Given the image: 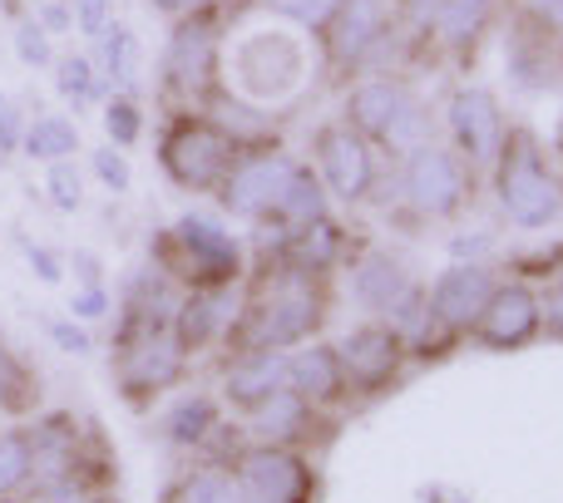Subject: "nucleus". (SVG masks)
Returning a JSON list of instances; mask_svg holds the SVG:
<instances>
[{
    "label": "nucleus",
    "instance_id": "nucleus-1",
    "mask_svg": "<svg viewBox=\"0 0 563 503\" xmlns=\"http://www.w3.org/2000/svg\"><path fill=\"white\" fill-rule=\"evenodd\" d=\"M321 281L327 277H311V271L287 267L277 257L243 297V311H238L228 340L238 350H297L317 340V331L327 326V287Z\"/></svg>",
    "mask_w": 563,
    "mask_h": 503
},
{
    "label": "nucleus",
    "instance_id": "nucleus-2",
    "mask_svg": "<svg viewBox=\"0 0 563 503\" xmlns=\"http://www.w3.org/2000/svg\"><path fill=\"white\" fill-rule=\"evenodd\" d=\"M154 267L184 291H223L243 281L247 247L228 233L223 217L184 213L154 237Z\"/></svg>",
    "mask_w": 563,
    "mask_h": 503
},
{
    "label": "nucleus",
    "instance_id": "nucleus-3",
    "mask_svg": "<svg viewBox=\"0 0 563 503\" xmlns=\"http://www.w3.org/2000/svg\"><path fill=\"white\" fill-rule=\"evenodd\" d=\"M188 370L184 346L174 340L164 316L124 311L114 331V385L134 405H154L164 390H174Z\"/></svg>",
    "mask_w": 563,
    "mask_h": 503
},
{
    "label": "nucleus",
    "instance_id": "nucleus-4",
    "mask_svg": "<svg viewBox=\"0 0 563 503\" xmlns=\"http://www.w3.org/2000/svg\"><path fill=\"white\" fill-rule=\"evenodd\" d=\"M238 164V144L223 124L213 119H174L158 138V168L168 174V183L184 188V193H218L223 178Z\"/></svg>",
    "mask_w": 563,
    "mask_h": 503
},
{
    "label": "nucleus",
    "instance_id": "nucleus-5",
    "mask_svg": "<svg viewBox=\"0 0 563 503\" xmlns=\"http://www.w3.org/2000/svg\"><path fill=\"white\" fill-rule=\"evenodd\" d=\"M495 188H499V203H505V217L519 233H539V227L563 217V193L529 134H505Z\"/></svg>",
    "mask_w": 563,
    "mask_h": 503
},
{
    "label": "nucleus",
    "instance_id": "nucleus-6",
    "mask_svg": "<svg viewBox=\"0 0 563 503\" xmlns=\"http://www.w3.org/2000/svg\"><path fill=\"white\" fill-rule=\"evenodd\" d=\"M307 75V55H301L297 35L287 30H253L238 40L233 49V85L243 89V99H287Z\"/></svg>",
    "mask_w": 563,
    "mask_h": 503
},
{
    "label": "nucleus",
    "instance_id": "nucleus-7",
    "mask_svg": "<svg viewBox=\"0 0 563 503\" xmlns=\"http://www.w3.org/2000/svg\"><path fill=\"white\" fill-rule=\"evenodd\" d=\"M243 503H311L317 494V474H311L307 455L287 445H253L233 459Z\"/></svg>",
    "mask_w": 563,
    "mask_h": 503
},
{
    "label": "nucleus",
    "instance_id": "nucleus-8",
    "mask_svg": "<svg viewBox=\"0 0 563 503\" xmlns=\"http://www.w3.org/2000/svg\"><path fill=\"white\" fill-rule=\"evenodd\" d=\"M291 174H297V164H291L287 154H238L233 174L218 188V203H223L228 217L267 223V217L277 213L282 193H287Z\"/></svg>",
    "mask_w": 563,
    "mask_h": 503
},
{
    "label": "nucleus",
    "instance_id": "nucleus-9",
    "mask_svg": "<svg viewBox=\"0 0 563 503\" xmlns=\"http://www.w3.org/2000/svg\"><path fill=\"white\" fill-rule=\"evenodd\" d=\"M400 193L416 213L426 217H455L470 198V174H465V158L450 154V148H416L406 158V174H400Z\"/></svg>",
    "mask_w": 563,
    "mask_h": 503
},
{
    "label": "nucleus",
    "instance_id": "nucleus-10",
    "mask_svg": "<svg viewBox=\"0 0 563 503\" xmlns=\"http://www.w3.org/2000/svg\"><path fill=\"white\" fill-rule=\"evenodd\" d=\"M495 271L479 267V261H455V267H445L435 277V287L426 291V321L420 326H435V331H450V336H460V331H475L479 311L489 306V297H495Z\"/></svg>",
    "mask_w": 563,
    "mask_h": 503
},
{
    "label": "nucleus",
    "instance_id": "nucleus-11",
    "mask_svg": "<svg viewBox=\"0 0 563 503\" xmlns=\"http://www.w3.org/2000/svg\"><path fill=\"white\" fill-rule=\"evenodd\" d=\"M351 297H356L361 311L371 316H386L390 326L406 316H426V301H420L410 271L400 267L390 252H366V257L351 267Z\"/></svg>",
    "mask_w": 563,
    "mask_h": 503
},
{
    "label": "nucleus",
    "instance_id": "nucleus-12",
    "mask_svg": "<svg viewBox=\"0 0 563 503\" xmlns=\"http://www.w3.org/2000/svg\"><path fill=\"white\" fill-rule=\"evenodd\" d=\"M317 178H321V188H327V198L366 203L371 188H376L371 144L356 128H321L317 134Z\"/></svg>",
    "mask_w": 563,
    "mask_h": 503
},
{
    "label": "nucleus",
    "instance_id": "nucleus-13",
    "mask_svg": "<svg viewBox=\"0 0 563 503\" xmlns=\"http://www.w3.org/2000/svg\"><path fill=\"white\" fill-rule=\"evenodd\" d=\"M336 356H341V366H346L351 390L376 395V390H386L390 380H396L406 340H400V331L386 326V321H366V326L346 331V336L336 340Z\"/></svg>",
    "mask_w": 563,
    "mask_h": 503
},
{
    "label": "nucleus",
    "instance_id": "nucleus-14",
    "mask_svg": "<svg viewBox=\"0 0 563 503\" xmlns=\"http://www.w3.org/2000/svg\"><path fill=\"white\" fill-rule=\"evenodd\" d=\"M238 311H243V291L223 287V291H184L168 316V331L184 346V356H198V350H213L218 340H228Z\"/></svg>",
    "mask_w": 563,
    "mask_h": 503
},
{
    "label": "nucleus",
    "instance_id": "nucleus-15",
    "mask_svg": "<svg viewBox=\"0 0 563 503\" xmlns=\"http://www.w3.org/2000/svg\"><path fill=\"white\" fill-rule=\"evenodd\" d=\"M539 331H544L539 297H534V287H525V281L495 287L489 306L479 311V321H475L479 346H489V350H519V346H529Z\"/></svg>",
    "mask_w": 563,
    "mask_h": 503
},
{
    "label": "nucleus",
    "instance_id": "nucleus-16",
    "mask_svg": "<svg viewBox=\"0 0 563 503\" xmlns=\"http://www.w3.org/2000/svg\"><path fill=\"white\" fill-rule=\"evenodd\" d=\"M287 390L301 395L311 410H331L351 395V380L346 366H341L336 346L331 340H307L287 356Z\"/></svg>",
    "mask_w": 563,
    "mask_h": 503
},
{
    "label": "nucleus",
    "instance_id": "nucleus-17",
    "mask_svg": "<svg viewBox=\"0 0 563 503\" xmlns=\"http://www.w3.org/2000/svg\"><path fill=\"white\" fill-rule=\"evenodd\" d=\"M287 356L291 350H238L223 376V400L238 415H253L277 390H287Z\"/></svg>",
    "mask_w": 563,
    "mask_h": 503
},
{
    "label": "nucleus",
    "instance_id": "nucleus-18",
    "mask_svg": "<svg viewBox=\"0 0 563 503\" xmlns=\"http://www.w3.org/2000/svg\"><path fill=\"white\" fill-rule=\"evenodd\" d=\"M450 134H455L460 154H465L470 164L499 158V144H505L499 104L485 94V89H460V94L450 99Z\"/></svg>",
    "mask_w": 563,
    "mask_h": 503
},
{
    "label": "nucleus",
    "instance_id": "nucleus-19",
    "mask_svg": "<svg viewBox=\"0 0 563 503\" xmlns=\"http://www.w3.org/2000/svg\"><path fill=\"white\" fill-rule=\"evenodd\" d=\"M213 30L203 25V20H184V25L174 30V40H168V55H164V79L178 89V94H198V89L208 85V75H213Z\"/></svg>",
    "mask_w": 563,
    "mask_h": 503
},
{
    "label": "nucleus",
    "instance_id": "nucleus-20",
    "mask_svg": "<svg viewBox=\"0 0 563 503\" xmlns=\"http://www.w3.org/2000/svg\"><path fill=\"white\" fill-rule=\"evenodd\" d=\"M277 257L287 261V267L311 271V277H327L331 267H341V261H346V227H341L331 213L327 217H311L307 227H297V233L282 237Z\"/></svg>",
    "mask_w": 563,
    "mask_h": 503
},
{
    "label": "nucleus",
    "instance_id": "nucleus-21",
    "mask_svg": "<svg viewBox=\"0 0 563 503\" xmlns=\"http://www.w3.org/2000/svg\"><path fill=\"white\" fill-rule=\"evenodd\" d=\"M317 415H321V410H311L301 395H291V390H277L267 405H257L253 415H247V429H253L257 445H287V449H297L301 439L311 435Z\"/></svg>",
    "mask_w": 563,
    "mask_h": 503
},
{
    "label": "nucleus",
    "instance_id": "nucleus-22",
    "mask_svg": "<svg viewBox=\"0 0 563 503\" xmlns=\"http://www.w3.org/2000/svg\"><path fill=\"white\" fill-rule=\"evenodd\" d=\"M223 429V410L213 395H184L174 410H164V439L174 449H208Z\"/></svg>",
    "mask_w": 563,
    "mask_h": 503
},
{
    "label": "nucleus",
    "instance_id": "nucleus-23",
    "mask_svg": "<svg viewBox=\"0 0 563 503\" xmlns=\"http://www.w3.org/2000/svg\"><path fill=\"white\" fill-rule=\"evenodd\" d=\"M406 104L410 94L400 85H361L346 99V128H356L361 138H386V128L396 124Z\"/></svg>",
    "mask_w": 563,
    "mask_h": 503
},
{
    "label": "nucleus",
    "instance_id": "nucleus-24",
    "mask_svg": "<svg viewBox=\"0 0 563 503\" xmlns=\"http://www.w3.org/2000/svg\"><path fill=\"white\" fill-rule=\"evenodd\" d=\"M336 55L341 59H361L386 30V10L380 0H341L336 5Z\"/></svg>",
    "mask_w": 563,
    "mask_h": 503
},
{
    "label": "nucleus",
    "instance_id": "nucleus-25",
    "mask_svg": "<svg viewBox=\"0 0 563 503\" xmlns=\"http://www.w3.org/2000/svg\"><path fill=\"white\" fill-rule=\"evenodd\" d=\"M40 410V376L10 340H0V415L25 420Z\"/></svg>",
    "mask_w": 563,
    "mask_h": 503
},
{
    "label": "nucleus",
    "instance_id": "nucleus-26",
    "mask_svg": "<svg viewBox=\"0 0 563 503\" xmlns=\"http://www.w3.org/2000/svg\"><path fill=\"white\" fill-rule=\"evenodd\" d=\"M20 154L35 158V164H59V158H75V154H79V128H75V119H65V114H40L35 124H25V134H20Z\"/></svg>",
    "mask_w": 563,
    "mask_h": 503
},
{
    "label": "nucleus",
    "instance_id": "nucleus-27",
    "mask_svg": "<svg viewBox=\"0 0 563 503\" xmlns=\"http://www.w3.org/2000/svg\"><path fill=\"white\" fill-rule=\"evenodd\" d=\"M35 484V459H30L25 425L0 429V499H25Z\"/></svg>",
    "mask_w": 563,
    "mask_h": 503
},
{
    "label": "nucleus",
    "instance_id": "nucleus-28",
    "mask_svg": "<svg viewBox=\"0 0 563 503\" xmlns=\"http://www.w3.org/2000/svg\"><path fill=\"white\" fill-rule=\"evenodd\" d=\"M174 503H243V489H238L233 465L208 459V465L188 469L184 484H178V494H174Z\"/></svg>",
    "mask_w": 563,
    "mask_h": 503
},
{
    "label": "nucleus",
    "instance_id": "nucleus-29",
    "mask_svg": "<svg viewBox=\"0 0 563 503\" xmlns=\"http://www.w3.org/2000/svg\"><path fill=\"white\" fill-rule=\"evenodd\" d=\"M95 69H99V79H109V85H134V75H139V35L129 25H109L104 35H99V59H95Z\"/></svg>",
    "mask_w": 563,
    "mask_h": 503
},
{
    "label": "nucleus",
    "instance_id": "nucleus-30",
    "mask_svg": "<svg viewBox=\"0 0 563 503\" xmlns=\"http://www.w3.org/2000/svg\"><path fill=\"white\" fill-rule=\"evenodd\" d=\"M55 85H59V94H65L75 109H89L99 94H104V79H99V69H95V59H89V55H65V59H59Z\"/></svg>",
    "mask_w": 563,
    "mask_h": 503
},
{
    "label": "nucleus",
    "instance_id": "nucleus-31",
    "mask_svg": "<svg viewBox=\"0 0 563 503\" xmlns=\"http://www.w3.org/2000/svg\"><path fill=\"white\" fill-rule=\"evenodd\" d=\"M85 168L75 158H59V164H45V198L55 213H79L85 208Z\"/></svg>",
    "mask_w": 563,
    "mask_h": 503
},
{
    "label": "nucleus",
    "instance_id": "nucleus-32",
    "mask_svg": "<svg viewBox=\"0 0 563 503\" xmlns=\"http://www.w3.org/2000/svg\"><path fill=\"white\" fill-rule=\"evenodd\" d=\"M485 15H489V0H440L435 25L450 45H470L479 35V25H485Z\"/></svg>",
    "mask_w": 563,
    "mask_h": 503
},
{
    "label": "nucleus",
    "instance_id": "nucleus-33",
    "mask_svg": "<svg viewBox=\"0 0 563 503\" xmlns=\"http://www.w3.org/2000/svg\"><path fill=\"white\" fill-rule=\"evenodd\" d=\"M380 144H386L390 154H406V158L416 154V148H426V144H430V119H426V109L410 99V104L400 109L396 124L386 128V138H380Z\"/></svg>",
    "mask_w": 563,
    "mask_h": 503
},
{
    "label": "nucleus",
    "instance_id": "nucleus-34",
    "mask_svg": "<svg viewBox=\"0 0 563 503\" xmlns=\"http://www.w3.org/2000/svg\"><path fill=\"white\" fill-rule=\"evenodd\" d=\"M104 134H109L114 148L139 144V134H144V109H139L134 99H109L104 104Z\"/></svg>",
    "mask_w": 563,
    "mask_h": 503
},
{
    "label": "nucleus",
    "instance_id": "nucleus-35",
    "mask_svg": "<svg viewBox=\"0 0 563 503\" xmlns=\"http://www.w3.org/2000/svg\"><path fill=\"white\" fill-rule=\"evenodd\" d=\"M89 174H95L109 193H129V188H134V168H129L124 148H114V144H104V148L89 154Z\"/></svg>",
    "mask_w": 563,
    "mask_h": 503
},
{
    "label": "nucleus",
    "instance_id": "nucleus-36",
    "mask_svg": "<svg viewBox=\"0 0 563 503\" xmlns=\"http://www.w3.org/2000/svg\"><path fill=\"white\" fill-rule=\"evenodd\" d=\"M109 311H114V297H109V287L104 281H89V287H75L69 291V316L75 321H104Z\"/></svg>",
    "mask_w": 563,
    "mask_h": 503
},
{
    "label": "nucleus",
    "instance_id": "nucleus-37",
    "mask_svg": "<svg viewBox=\"0 0 563 503\" xmlns=\"http://www.w3.org/2000/svg\"><path fill=\"white\" fill-rule=\"evenodd\" d=\"M45 336L55 340L65 356H89V350H95V336H89L85 321H75V316H49L45 321Z\"/></svg>",
    "mask_w": 563,
    "mask_h": 503
},
{
    "label": "nucleus",
    "instance_id": "nucleus-38",
    "mask_svg": "<svg viewBox=\"0 0 563 503\" xmlns=\"http://www.w3.org/2000/svg\"><path fill=\"white\" fill-rule=\"evenodd\" d=\"M15 55H20V65H30V69L49 65V35L40 30V20H20L15 25Z\"/></svg>",
    "mask_w": 563,
    "mask_h": 503
},
{
    "label": "nucleus",
    "instance_id": "nucleus-39",
    "mask_svg": "<svg viewBox=\"0 0 563 503\" xmlns=\"http://www.w3.org/2000/svg\"><path fill=\"white\" fill-rule=\"evenodd\" d=\"M267 5H273L277 15L297 20V25H321V20L336 15L341 0H267Z\"/></svg>",
    "mask_w": 563,
    "mask_h": 503
},
{
    "label": "nucleus",
    "instance_id": "nucleus-40",
    "mask_svg": "<svg viewBox=\"0 0 563 503\" xmlns=\"http://www.w3.org/2000/svg\"><path fill=\"white\" fill-rule=\"evenodd\" d=\"M69 10H75V25L85 30L89 40H99L109 25H114V0H75Z\"/></svg>",
    "mask_w": 563,
    "mask_h": 503
},
{
    "label": "nucleus",
    "instance_id": "nucleus-41",
    "mask_svg": "<svg viewBox=\"0 0 563 503\" xmlns=\"http://www.w3.org/2000/svg\"><path fill=\"white\" fill-rule=\"evenodd\" d=\"M25 267L35 271L45 287H59V281H65V257L45 243H25Z\"/></svg>",
    "mask_w": 563,
    "mask_h": 503
},
{
    "label": "nucleus",
    "instance_id": "nucleus-42",
    "mask_svg": "<svg viewBox=\"0 0 563 503\" xmlns=\"http://www.w3.org/2000/svg\"><path fill=\"white\" fill-rule=\"evenodd\" d=\"M20 134H25V119H20V104L0 89V154H15Z\"/></svg>",
    "mask_w": 563,
    "mask_h": 503
},
{
    "label": "nucleus",
    "instance_id": "nucleus-43",
    "mask_svg": "<svg viewBox=\"0 0 563 503\" xmlns=\"http://www.w3.org/2000/svg\"><path fill=\"white\" fill-rule=\"evenodd\" d=\"M539 316H544V331H549V336L563 340V277L544 291V297H539Z\"/></svg>",
    "mask_w": 563,
    "mask_h": 503
},
{
    "label": "nucleus",
    "instance_id": "nucleus-44",
    "mask_svg": "<svg viewBox=\"0 0 563 503\" xmlns=\"http://www.w3.org/2000/svg\"><path fill=\"white\" fill-rule=\"evenodd\" d=\"M69 25H75V10H69L65 0H45V5H40V30H45V35H65Z\"/></svg>",
    "mask_w": 563,
    "mask_h": 503
},
{
    "label": "nucleus",
    "instance_id": "nucleus-45",
    "mask_svg": "<svg viewBox=\"0 0 563 503\" xmlns=\"http://www.w3.org/2000/svg\"><path fill=\"white\" fill-rule=\"evenodd\" d=\"M69 267H75V277H79V287H89V281H104V267H99L89 252H75L69 257Z\"/></svg>",
    "mask_w": 563,
    "mask_h": 503
},
{
    "label": "nucleus",
    "instance_id": "nucleus-46",
    "mask_svg": "<svg viewBox=\"0 0 563 503\" xmlns=\"http://www.w3.org/2000/svg\"><path fill=\"white\" fill-rule=\"evenodd\" d=\"M489 243V233H475V237H455L450 243V252H455V261H475L479 257V247Z\"/></svg>",
    "mask_w": 563,
    "mask_h": 503
},
{
    "label": "nucleus",
    "instance_id": "nucleus-47",
    "mask_svg": "<svg viewBox=\"0 0 563 503\" xmlns=\"http://www.w3.org/2000/svg\"><path fill=\"white\" fill-rule=\"evenodd\" d=\"M529 10L544 20H554V25H563V0H529Z\"/></svg>",
    "mask_w": 563,
    "mask_h": 503
},
{
    "label": "nucleus",
    "instance_id": "nucleus-48",
    "mask_svg": "<svg viewBox=\"0 0 563 503\" xmlns=\"http://www.w3.org/2000/svg\"><path fill=\"white\" fill-rule=\"evenodd\" d=\"M154 10H164V15H194L198 0H154Z\"/></svg>",
    "mask_w": 563,
    "mask_h": 503
},
{
    "label": "nucleus",
    "instance_id": "nucleus-49",
    "mask_svg": "<svg viewBox=\"0 0 563 503\" xmlns=\"http://www.w3.org/2000/svg\"><path fill=\"white\" fill-rule=\"evenodd\" d=\"M79 503H124V499H114V494H109V489H104V494H85Z\"/></svg>",
    "mask_w": 563,
    "mask_h": 503
}]
</instances>
